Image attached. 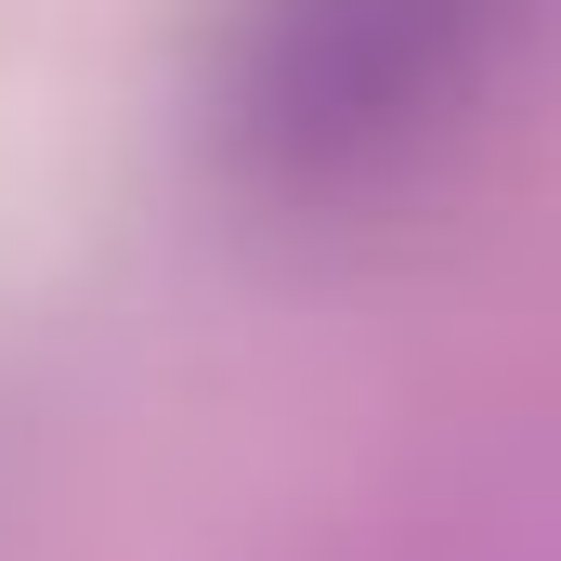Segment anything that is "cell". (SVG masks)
<instances>
[{"label": "cell", "mask_w": 561, "mask_h": 561, "mask_svg": "<svg viewBox=\"0 0 561 561\" xmlns=\"http://www.w3.org/2000/svg\"><path fill=\"white\" fill-rule=\"evenodd\" d=\"M510 26L523 0H249L222 53V144L275 196L379 183L483 92Z\"/></svg>", "instance_id": "cell-1"}]
</instances>
